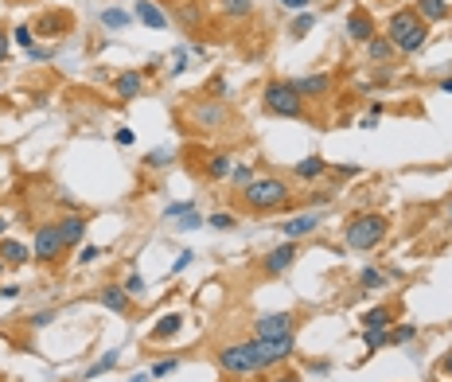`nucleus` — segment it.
<instances>
[{"instance_id": "4468645a", "label": "nucleus", "mask_w": 452, "mask_h": 382, "mask_svg": "<svg viewBox=\"0 0 452 382\" xmlns=\"http://www.w3.org/2000/svg\"><path fill=\"white\" fill-rule=\"evenodd\" d=\"M98 300H101V308H109V312H133V297L125 293V285H101V293H98Z\"/></svg>"}, {"instance_id": "2f4dec72", "label": "nucleus", "mask_w": 452, "mask_h": 382, "mask_svg": "<svg viewBox=\"0 0 452 382\" xmlns=\"http://www.w3.org/2000/svg\"><path fill=\"white\" fill-rule=\"evenodd\" d=\"M121 285H125V293H129L133 300H141V297H144V277H141V273H129V277L121 281Z\"/></svg>"}, {"instance_id": "e2e57ef3", "label": "nucleus", "mask_w": 452, "mask_h": 382, "mask_svg": "<svg viewBox=\"0 0 452 382\" xmlns=\"http://www.w3.org/2000/svg\"><path fill=\"white\" fill-rule=\"evenodd\" d=\"M0 269H4V262H0Z\"/></svg>"}, {"instance_id": "9d476101", "label": "nucleus", "mask_w": 452, "mask_h": 382, "mask_svg": "<svg viewBox=\"0 0 452 382\" xmlns=\"http://www.w3.org/2000/svg\"><path fill=\"white\" fill-rule=\"evenodd\" d=\"M192 121L203 129V133H215V129L226 125V106L222 102H195L192 106Z\"/></svg>"}, {"instance_id": "4d7b16f0", "label": "nucleus", "mask_w": 452, "mask_h": 382, "mask_svg": "<svg viewBox=\"0 0 452 382\" xmlns=\"http://www.w3.org/2000/svg\"><path fill=\"white\" fill-rule=\"evenodd\" d=\"M207 90H211V94H222V90H226V78H211Z\"/></svg>"}, {"instance_id": "ea45409f", "label": "nucleus", "mask_w": 452, "mask_h": 382, "mask_svg": "<svg viewBox=\"0 0 452 382\" xmlns=\"http://www.w3.org/2000/svg\"><path fill=\"white\" fill-rule=\"evenodd\" d=\"M192 199H184V203H168L164 207V219H180V215H187V211H192Z\"/></svg>"}, {"instance_id": "0eeeda50", "label": "nucleus", "mask_w": 452, "mask_h": 382, "mask_svg": "<svg viewBox=\"0 0 452 382\" xmlns=\"http://www.w3.org/2000/svg\"><path fill=\"white\" fill-rule=\"evenodd\" d=\"M253 343H258V351H261V359H265L269 371H273L277 363L293 359V351H296V336H293V331H289V336H269V340H258V336H253Z\"/></svg>"}, {"instance_id": "c03bdc74", "label": "nucleus", "mask_w": 452, "mask_h": 382, "mask_svg": "<svg viewBox=\"0 0 452 382\" xmlns=\"http://www.w3.org/2000/svg\"><path fill=\"white\" fill-rule=\"evenodd\" d=\"M359 164H335V176H339V179H351V176H359Z\"/></svg>"}, {"instance_id": "a211bd4d", "label": "nucleus", "mask_w": 452, "mask_h": 382, "mask_svg": "<svg viewBox=\"0 0 452 382\" xmlns=\"http://www.w3.org/2000/svg\"><path fill=\"white\" fill-rule=\"evenodd\" d=\"M180 331H184V312H168L152 324V343H164L172 336H180Z\"/></svg>"}, {"instance_id": "b1692460", "label": "nucleus", "mask_w": 452, "mask_h": 382, "mask_svg": "<svg viewBox=\"0 0 452 382\" xmlns=\"http://www.w3.org/2000/svg\"><path fill=\"white\" fill-rule=\"evenodd\" d=\"M386 281H390V273L378 269V265H367V269L359 273V289L375 293V289H386Z\"/></svg>"}, {"instance_id": "2eb2a0df", "label": "nucleus", "mask_w": 452, "mask_h": 382, "mask_svg": "<svg viewBox=\"0 0 452 382\" xmlns=\"http://www.w3.org/2000/svg\"><path fill=\"white\" fill-rule=\"evenodd\" d=\"M296 90H301L304 102L327 98V94H332V75H304V78H296Z\"/></svg>"}, {"instance_id": "412c9836", "label": "nucleus", "mask_w": 452, "mask_h": 382, "mask_svg": "<svg viewBox=\"0 0 452 382\" xmlns=\"http://www.w3.org/2000/svg\"><path fill=\"white\" fill-rule=\"evenodd\" d=\"M27 246L24 242H16V238H0V262L4 265H24L27 262Z\"/></svg>"}, {"instance_id": "c756f323", "label": "nucleus", "mask_w": 452, "mask_h": 382, "mask_svg": "<svg viewBox=\"0 0 452 382\" xmlns=\"http://www.w3.org/2000/svg\"><path fill=\"white\" fill-rule=\"evenodd\" d=\"M418 340V328L413 324H394L390 328V348H402V343H413Z\"/></svg>"}, {"instance_id": "a18cd8bd", "label": "nucleus", "mask_w": 452, "mask_h": 382, "mask_svg": "<svg viewBox=\"0 0 452 382\" xmlns=\"http://www.w3.org/2000/svg\"><path fill=\"white\" fill-rule=\"evenodd\" d=\"M113 141H118L121 148H129L137 141V133H133V129H118V133H113Z\"/></svg>"}, {"instance_id": "6e6d98bb", "label": "nucleus", "mask_w": 452, "mask_h": 382, "mask_svg": "<svg viewBox=\"0 0 452 382\" xmlns=\"http://www.w3.org/2000/svg\"><path fill=\"white\" fill-rule=\"evenodd\" d=\"M12 297H20V285H4L0 289V300H12Z\"/></svg>"}, {"instance_id": "20e7f679", "label": "nucleus", "mask_w": 452, "mask_h": 382, "mask_svg": "<svg viewBox=\"0 0 452 382\" xmlns=\"http://www.w3.org/2000/svg\"><path fill=\"white\" fill-rule=\"evenodd\" d=\"M261 106L273 117H304V98L289 78H269L265 90H261Z\"/></svg>"}, {"instance_id": "1a4fd4ad", "label": "nucleus", "mask_w": 452, "mask_h": 382, "mask_svg": "<svg viewBox=\"0 0 452 382\" xmlns=\"http://www.w3.org/2000/svg\"><path fill=\"white\" fill-rule=\"evenodd\" d=\"M296 331V316L293 312H265L253 320V336L258 340H269V336H289Z\"/></svg>"}, {"instance_id": "e433bc0d", "label": "nucleus", "mask_w": 452, "mask_h": 382, "mask_svg": "<svg viewBox=\"0 0 452 382\" xmlns=\"http://www.w3.org/2000/svg\"><path fill=\"white\" fill-rule=\"evenodd\" d=\"M250 0H226V16H250Z\"/></svg>"}, {"instance_id": "9b49d317", "label": "nucleus", "mask_w": 452, "mask_h": 382, "mask_svg": "<svg viewBox=\"0 0 452 382\" xmlns=\"http://www.w3.org/2000/svg\"><path fill=\"white\" fill-rule=\"evenodd\" d=\"M378 35V27H375V16H370L367 8H355L351 16H347V39L351 43H367V39H375Z\"/></svg>"}, {"instance_id": "4c0bfd02", "label": "nucleus", "mask_w": 452, "mask_h": 382, "mask_svg": "<svg viewBox=\"0 0 452 382\" xmlns=\"http://www.w3.org/2000/svg\"><path fill=\"white\" fill-rule=\"evenodd\" d=\"M176 367H180L176 359H160V363H152V371H149V374H152V378H164V374H172Z\"/></svg>"}, {"instance_id": "72a5a7b5", "label": "nucleus", "mask_w": 452, "mask_h": 382, "mask_svg": "<svg viewBox=\"0 0 452 382\" xmlns=\"http://www.w3.org/2000/svg\"><path fill=\"white\" fill-rule=\"evenodd\" d=\"M207 227H215V230H234L238 219H234V215H226V211H215V215L207 219Z\"/></svg>"}, {"instance_id": "f03ea898", "label": "nucleus", "mask_w": 452, "mask_h": 382, "mask_svg": "<svg viewBox=\"0 0 452 382\" xmlns=\"http://www.w3.org/2000/svg\"><path fill=\"white\" fill-rule=\"evenodd\" d=\"M390 234V219L382 211H363V215H351L344 227V242L347 250H375L382 246V238Z\"/></svg>"}, {"instance_id": "aec40b11", "label": "nucleus", "mask_w": 452, "mask_h": 382, "mask_svg": "<svg viewBox=\"0 0 452 382\" xmlns=\"http://www.w3.org/2000/svg\"><path fill=\"white\" fill-rule=\"evenodd\" d=\"M394 320H398V308L394 305H378L370 312H363V328H394Z\"/></svg>"}, {"instance_id": "f8f14e48", "label": "nucleus", "mask_w": 452, "mask_h": 382, "mask_svg": "<svg viewBox=\"0 0 452 382\" xmlns=\"http://www.w3.org/2000/svg\"><path fill=\"white\" fill-rule=\"evenodd\" d=\"M281 230H285L289 242H301V238H308V234H316V230H320V215H316V211L293 215L289 222H281Z\"/></svg>"}, {"instance_id": "423d86ee", "label": "nucleus", "mask_w": 452, "mask_h": 382, "mask_svg": "<svg viewBox=\"0 0 452 382\" xmlns=\"http://www.w3.org/2000/svg\"><path fill=\"white\" fill-rule=\"evenodd\" d=\"M67 254V246H63V234H59V222H43L39 230H35V246H32V257L43 265H55L59 257Z\"/></svg>"}, {"instance_id": "39448f33", "label": "nucleus", "mask_w": 452, "mask_h": 382, "mask_svg": "<svg viewBox=\"0 0 452 382\" xmlns=\"http://www.w3.org/2000/svg\"><path fill=\"white\" fill-rule=\"evenodd\" d=\"M215 363L222 367L226 374H261V371H269L253 340H238V343H226V348H218V351H215Z\"/></svg>"}, {"instance_id": "603ef678", "label": "nucleus", "mask_w": 452, "mask_h": 382, "mask_svg": "<svg viewBox=\"0 0 452 382\" xmlns=\"http://www.w3.org/2000/svg\"><path fill=\"white\" fill-rule=\"evenodd\" d=\"M8 51H12V39H8V32H0V63L8 59Z\"/></svg>"}, {"instance_id": "7ed1b4c3", "label": "nucleus", "mask_w": 452, "mask_h": 382, "mask_svg": "<svg viewBox=\"0 0 452 382\" xmlns=\"http://www.w3.org/2000/svg\"><path fill=\"white\" fill-rule=\"evenodd\" d=\"M238 196H242L246 211L265 215V211H277V207L289 203V184L281 176H258V179H250Z\"/></svg>"}, {"instance_id": "6ab92c4d", "label": "nucleus", "mask_w": 452, "mask_h": 382, "mask_svg": "<svg viewBox=\"0 0 452 382\" xmlns=\"http://www.w3.org/2000/svg\"><path fill=\"white\" fill-rule=\"evenodd\" d=\"M230 172H234V156L230 153H211L203 160V176L207 179H230Z\"/></svg>"}, {"instance_id": "c85d7f7f", "label": "nucleus", "mask_w": 452, "mask_h": 382, "mask_svg": "<svg viewBox=\"0 0 452 382\" xmlns=\"http://www.w3.org/2000/svg\"><path fill=\"white\" fill-rule=\"evenodd\" d=\"M118 359H121V351H118V348H113V351H106V355H101L98 363H90V371H86L82 378H101L106 371H113V367H118Z\"/></svg>"}, {"instance_id": "58836bf2", "label": "nucleus", "mask_w": 452, "mask_h": 382, "mask_svg": "<svg viewBox=\"0 0 452 382\" xmlns=\"http://www.w3.org/2000/svg\"><path fill=\"white\" fill-rule=\"evenodd\" d=\"M176 12H180V20H184V24H199V8H192L187 0H180Z\"/></svg>"}, {"instance_id": "a878e982", "label": "nucleus", "mask_w": 452, "mask_h": 382, "mask_svg": "<svg viewBox=\"0 0 452 382\" xmlns=\"http://www.w3.org/2000/svg\"><path fill=\"white\" fill-rule=\"evenodd\" d=\"M394 43L386 39V35H375V39H367V59H375V63H386V59H394Z\"/></svg>"}, {"instance_id": "473e14b6", "label": "nucleus", "mask_w": 452, "mask_h": 382, "mask_svg": "<svg viewBox=\"0 0 452 382\" xmlns=\"http://www.w3.org/2000/svg\"><path fill=\"white\" fill-rule=\"evenodd\" d=\"M176 227H180V230H199V227H207V219H203V215L192 207L187 215H180V222H176Z\"/></svg>"}, {"instance_id": "864d4df0", "label": "nucleus", "mask_w": 452, "mask_h": 382, "mask_svg": "<svg viewBox=\"0 0 452 382\" xmlns=\"http://www.w3.org/2000/svg\"><path fill=\"white\" fill-rule=\"evenodd\" d=\"M27 59H35V63H47V59H51V51H47V47H32V51H27Z\"/></svg>"}, {"instance_id": "052dcab7", "label": "nucleus", "mask_w": 452, "mask_h": 382, "mask_svg": "<svg viewBox=\"0 0 452 382\" xmlns=\"http://www.w3.org/2000/svg\"><path fill=\"white\" fill-rule=\"evenodd\" d=\"M448 227H452V199H448Z\"/></svg>"}, {"instance_id": "5fc2aeb1", "label": "nucleus", "mask_w": 452, "mask_h": 382, "mask_svg": "<svg viewBox=\"0 0 452 382\" xmlns=\"http://www.w3.org/2000/svg\"><path fill=\"white\" fill-rule=\"evenodd\" d=\"M51 320H55V312H35V316H32V324H35V328H47Z\"/></svg>"}, {"instance_id": "0e129e2a", "label": "nucleus", "mask_w": 452, "mask_h": 382, "mask_svg": "<svg viewBox=\"0 0 452 382\" xmlns=\"http://www.w3.org/2000/svg\"><path fill=\"white\" fill-rule=\"evenodd\" d=\"M222 382H226V378H222Z\"/></svg>"}, {"instance_id": "13d9d810", "label": "nucleus", "mask_w": 452, "mask_h": 382, "mask_svg": "<svg viewBox=\"0 0 452 382\" xmlns=\"http://www.w3.org/2000/svg\"><path fill=\"white\" fill-rule=\"evenodd\" d=\"M8 234V215H0V238Z\"/></svg>"}, {"instance_id": "dca6fc26", "label": "nucleus", "mask_w": 452, "mask_h": 382, "mask_svg": "<svg viewBox=\"0 0 452 382\" xmlns=\"http://www.w3.org/2000/svg\"><path fill=\"white\" fill-rule=\"evenodd\" d=\"M133 16L141 20L144 27H156V32H160V27H168V12L160 8L156 0H137V4H133Z\"/></svg>"}, {"instance_id": "bf43d9fd", "label": "nucleus", "mask_w": 452, "mask_h": 382, "mask_svg": "<svg viewBox=\"0 0 452 382\" xmlns=\"http://www.w3.org/2000/svg\"><path fill=\"white\" fill-rule=\"evenodd\" d=\"M129 382H152V374H133Z\"/></svg>"}, {"instance_id": "3c124183", "label": "nucleus", "mask_w": 452, "mask_h": 382, "mask_svg": "<svg viewBox=\"0 0 452 382\" xmlns=\"http://www.w3.org/2000/svg\"><path fill=\"white\" fill-rule=\"evenodd\" d=\"M312 207H324V203H332V191H312V199H308Z\"/></svg>"}, {"instance_id": "49530a36", "label": "nucleus", "mask_w": 452, "mask_h": 382, "mask_svg": "<svg viewBox=\"0 0 452 382\" xmlns=\"http://www.w3.org/2000/svg\"><path fill=\"white\" fill-rule=\"evenodd\" d=\"M277 4H281L285 12H304V8L312 4V0H277Z\"/></svg>"}, {"instance_id": "7c9ffc66", "label": "nucleus", "mask_w": 452, "mask_h": 382, "mask_svg": "<svg viewBox=\"0 0 452 382\" xmlns=\"http://www.w3.org/2000/svg\"><path fill=\"white\" fill-rule=\"evenodd\" d=\"M312 27H316V16H312V12H301V16H296L293 24H289V35H293V39H304V35H308Z\"/></svg>"}, {"instance_id": "393cba45", "label": "nucleus", "mask_w": 452, "mask_h": 382, "mask_svg": "<svg viewBox=\"0 0 452 382\" xmlns=\"http://www.w3.org/2000/svg\"><path fill=\"white\" fill-rule=\"evenodd\" d=\"M67 24H70L67 12H51V16H39V24H35L32 32H35V35H55V32H63Z\"/></svg>"}, {"instance_id": "f3484780", "label": "nucleus", "mask_w": 452, "mask_h": 382, "mask_svg": "<svg viewBox=\"0 0 452 382\" xmlns=\"http://www.w3.org/2000/svg\"><path fill=\"white\" fill-rule=\"evenodd\" d=\"M113 90H118L121 102H133V98H141V90H144V75L141 70H125V75H118Z\"/></svg>"}, {"instance_id": "37998d69", "label": "nucleus", "mask_w": 452, "mask_h": 382, "mask_svg": "<svg viewBox=\"0 0 452 382\" xmlns=\"http://www.w3.org/2000/svg\"><path fill=\"white\" fill-rule=\"evenodd\" d=\"M261 382H301V374H296V371H273V374H265Z\"/></svg>"}, {"instance_id": "de8ad7c7", "label": "nucleus", "mask_w": 452, "mask_h": 382, "mask_svg": "<svg viewBox=\"0 0 452 382\" xmlns=\"http://www.w3.org/2000/svg\"><path fill=\"white\" fill-rule=\"evenodd\" d=\"M184 70H187V47H180L176 63H172V75H184Z\"/></svg>"}, {"instance_id": "ddd939ff", "label": "nucleus", "mask_w": 452, "mask_h": 382, "mask_svg": "<svg viewBox=\"0 0 452 382\" xmlns=\"http://www.w3.org/2000/svg\"><path fill=\"white\" fill-rule=\"evenodd\" d=\"M86 227H90V222H86V215H78V211L63 215V219H59V234H63V246H67V250H75L78 242H82V238H86Z\"/></svg>"}, {"instance_id": "8fccbe9b", "label": "nucleus", "mask_w": 452, "mask_h": 382, "mask_svg": "<svg viewBox=\"0 0 452 382\" xmlns=\"http://www.w3.org/2000/svg\"><path fill=\"white\" fill-rule=\"evenodd\" d=\"M437 374H441V378H444V374H448V378H452V351H448V355L441 359V363H437Z\"/></svg>"}, {"instance_id": "cd10ccee", "label": "nucleus", "mask_w": 452, "mask_h": 382, "mask_svg": "<svg viewBox=\"0 0 452 382\" xmlns=\"http://www.w3.org/2000/svg\"><path fill=\"white\" fill-rule=\"evenodd\" d=\"M363 343H367V351L390 348V328H363Z\"/></svg>"}, {"instance_id": "09e8293b", "label": "nucleus", "mask_w": 452, "mask_h": 382, "mask_svg": "<svg viewBox=\"0 0 452 382\" xmlns=\"http://www.w3.org/2000/svg\"><path fill=\"white\" fill-rule=\"evenodd\" d=\"M192 250H180V257H176V265H172V273H180V269H187V265H192Z\"/></svg>"}, {"instance_id": "a19ab883", "label": "nucleus", "mask_w": 452, "mask_h": 382, "mask_svg": "<svg viewBox=\"0 0 452 382\" xmlns=\"http://www.w3.org/2000/svg\"><path fill=\"white\" fill-rule=\"evenodd\" d=\"M250 179H253V168H250V164H242V168L230 172V184H238V187H246Z\"/></svg>"}, {"instance_id": "79ce46f5", "label": "nucleus", "mask_w": 452, "mask_h": 382, "mask_svg": "<svg viewBox=\"0 0 452 382\" xmlns=\"http://www.w3.org/2000/svg\"><path fill=\"white\" fill-rule=\"evenodd\" d=\"M101 254H106L101 246H82V254H78V265H90V262H98Z\"/></svg>"}, {"instance_id": "5701e85b", "label": "nucleus", "mask_w": 452, "mask_h": 382, "mask_svg": "<svg viewBox=\"0 0 452 382\" xmlns=\"http://www.w3.org/2000/svg\"><path fill=\"white\" fill-rule=\"evenodd\" d=\"M413 12H418L425 24H441V20L448 16V4H444V0H418V4H413Z\"/></svg>"}, {"instance_id": "c9c22d12", "label": "nucleus", "mask_w": 452, "mask_h": 382, "mask_svg": "<svg viewBox=\"0 0 452 382\" xmlns=\"http://www.w3.org/2000/svg\"><path fill=\"white\" fill-rule=\"evenodd\" d=\"M12 39H16L20 47H24V51H32V47H35V32H32L27 24H20L16 32H12Z\"/></svg>"}, {"instance_id": "f704fd0d", "label": "nucleus", "mask_w": 452, "mask_h": 382, "mask_svg": "<svg viewBox=\"0 0 452 382\" xmlns=\"http://www.w3.org/2000/svg\"><path fill=\"white\" fill-rule=\"evenodd\" d=\"M144 164H149V168H168V164H172V153H168V148H152V153L144 156Z\"/></svg>"}, {"instance_id": "f257e3e1", "label": "nucleus", "mask_w": 452, "mask_h": 382, "mask_svg": "<svg viewBox=\"0 0 452 382\" xmlns=\"http://www.w3.org/2000/svg\"><path fill=\"white\" fill-rule=\"evenodd\" d=\"M386 39L394 43V51H402V55H413L425 47L429 39V24L418 16L413 8H398L390 20H386Z\"/></svg>"}, {"instance_id": "6e6552de", "label": "nucleus", "mask_w": 452, "mask_h": 382, "mask_svg": "<svg viewBox=\"0 0 452 382\" xmlns=\"http://www.w3.org/2000/svg\"><path fill=\"white\" fill-rule=\"evenodd\" d=\"M296 242H281V246H273L265 257H261V273L265 277H281V273H289L293 269V262H296Z\"/></svg>"}, {"instance_id": "4be33fe9", "label": "nucleus", "mask_w": 452, "mask_h": 382, "mask_svg": "<svg viewBox=\"0 0 452 382\" xmlns=\"http://www.w3.org/2000/svg\"><path fill=\"white\" fill-rule=\"evenodd\" d=\"M293 172H296V179H320V176H327V172H332V164H327L324 156H304Z\"/></svg>"}, {"instance_id": "bb28decb", "label": "nucleus", "mask_w": 452, "mask_h": 382, "mask_svg": "<svg viewBox=\"0 0 452 382\" xmlns=\"http://www.w3.org/2000/svg\"><path fill=\"white\" fill-rule=\"evenodd\" d=\"M133 24V12H125V8H106L101 12V27H109V32H121V27H129Z\"/></svg>"}, {"instance_id": "680f3d73", "label": "nucleus", "mask_w": 452, "mask_h": 382, "mask_svg": "<svg viewBox=\"0 0 452 382\" xmlns=\"http://www.w3.org/2000/svg\"><path fill=\"white\" fill-rule=\"evenodd\" d=\"M12 4H27V0H12Z\"/></svg>"}]
</instances>
